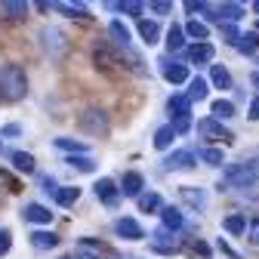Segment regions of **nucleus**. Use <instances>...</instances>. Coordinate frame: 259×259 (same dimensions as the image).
Returning a JSON list of instances; mask_svg holds the SVG:
<instances>
[{"label": "nucleus", "instance_id": "obj_1", "mask_svg": "<svg viewBox=\"0 0 259 259\" xmlns=\"http://www.w3.org/2000/svg\"><path fill=\"white\" fill-rule=\"evenodd\" d=\"M247 185H259V157L229 164L222 173V182H219V188H247Z\"/></svg>", "mask_w": 259, "mask_h": 259}, {"label": "nucleus", "instance_id": "obj_2", "mask_svg": "<svg viewBox=\"0 0 259 259\" xmlns=\"http://www.w3.org/2000/svg\"><path fill=\"white\" fill-rule=\"evenodd\" d=\"M0 93H4L7 102H19L28 96V77H25V68L19 65H0Z\"/></svg>", "mask_w": 259, "mask_h": 259}, {"label": "nucleus", "instance_id": "obj_3", "mask_svg": "<svg viewBox=\"0 0 259 259\" xmlns=\"http://www.w3.org/2000/svg\"><path fill=\"white\" fill-rule=\"evenodd\" d=\"M80 130L83 133H90V136H105L108 130H111V123H108V114L102 111V108H87L83 114H80Z\"/></svg>", "mask_w": 259, "mask_h": 259}, {"label": "nucleus", "instance_id": "obj_4", "mask_svg": "<svg viewBox=\"0 0 259 259\" xmlns=\"http://www.w3.org/2000/svg\"><path fill=\"white\" fill-rule=\"evenodd\" d=\"M198 136H204V139H210V142H235V133L232 130H225L222 126V120H216V117H204V120H198Z\"/></svg>", "mask_w": 259, "mask_h": 259}, {"label": "nucleus", "instance_id": "obj_5", "mask_svg": "<svg viewBox=\"0 0 259 259\" xmlns=\"http://www.w3.org/2000/svg\"><path fill=\"white\" fill-rule=\"evenodd\" d=\"M160 65V77H164L167 83H173V87H179V83H188V65H182L179 59H173V56H164L157 62Z\"/></svg>", "mask_w": 259, "mask_h": 259}, {"label": "nucleus", "instance_id": "obj_6", "mask_svg": "<svg viewBox=\"0 0 259 259\" xmlns=\"http://www.w3.org/2000/svg\"><path fill=\"white\" fill-rule=\"evenodd\" d=\"M40 44L50 56H62L65 50H68V37H65L62 28H44L40 31Z\"/></svg>", "mask_w": 259, "mask_h": 259}, {"label": "nucleus", "instance_id": "obj_7", "mask_svg": "<svg viewBox=\"0 0 259 259\" xmlns=\"http://www.w3.org/2000/svg\"><path fill=\"white\" fill-rule=\"evenodd\" d=\"M194 164H198V154H194L191 148H179L173 154L164 157V170L167 173H176V170H191Z\"/></svg>", "mask_w": 259, "mask_h": 259}, {"label": "nucleus", "instance_id": "obj_8", "mask_svg": "<svg viewBox=\"0 0 259 259\" xmlns=\"http://www.w3.org/2000/svg\"><path fill=\"white\" fill-rule=\"evenodd\" d=\"M114 235L123 238V241H142V238H145V229H142L136 219L120 216V219H114Z\"/></svg>", "mask_w": 259, "mask_h": 259}, {"label": "nucleus", "instance_id": "obj_9", "mask_svg": "<svg viewBox=\"0 0 259 259\" xmlns=\"http://www.w3.org/2000/svg\"><path fill=\"white\" fill-rule=\"evenodd\" d=\"M22 219H25V222H34V225H50V222H53V213H50V207L31 201V204L22 207Z\"/></svg>", "mask_w": 259, "mask_h": 259}, {"label": "nucleus", "instance_id": "obj_10", "mask_svg": "<svg viewBox=\"0 0 259 259\" xmlns=\"http://www.w3.org/2000/svg\"><path fill=\"white\" fill-rule=\"evenodd\" d=\"M179 201L191 210H204L207 207V191L204 188H194V185H182L179 188Z\"/></svg>", "mask_w": 259, "mask_h": 259}, {"label": "nucleus", "instance_id": "obj_11", "mask_svg": "<svg viewBox=\"0 0 259 259\" xmlns=\"http://www.w3.org/2000/svg\"><path fill=\"white\" fill-rule=\"evenodd\" d=\"M93 188H96V198H99L102 204H108V207H114V204H117V198H120L117 182H114V179H108V176H105V179H99Z\"/></svg>", "mask_w": 259, "mask_h": 259}, {"label": "nucleus", "instance_id": "obj_12", "mask_svg": "<svg viewBox=\"0 0 259 259\" xmlns=\"http://www.w3.org/2000/svg\"><path fill=\"white\" fill-rule=\"evenodd\" d=\"M154 253H176V235L173 232H167L164 225H160V229L151 235V244H148Z\"/></svg>", "mask_w": 259, "mask_h": 259}, {"label": "nucleus", "instance_id": "obj_13", "mask_svg": "<svg viewBox=\"0 0 259 259\" xmlns=\"http://www.w3.org/2000/svg\"><path fill=\"white\" fill-rule=\"evenodd\" d=\"M31 13V4H25V0H0V19H25Z\"/></svg>", "mask_w": 259, "mask_h": 259}, {"label": "nucleus", "instance_id": "obj_14", "mask_svg": "<svg viewBox=\"0 0 259 259\" xmlns=\"http://www.w3.org/2000/svg\"><path fill=\"white\" fill-rule=\"evenodd\" d=\"M185 56H188L191 65H210L213 56H216V47H213V44H191V47L185 50Z\"/></svg>", "mask_w": 259, "mask_h": 259}, {"label": "nucleus", "instance_id": "obj_15", "mask_svg": "<svg viewBox=\"0 0 259 259\" xmlns=\"http://www.w3.org/2000/svg\"><path fill=\"white\" fill-rule=\"evenodd\" d=\"M167 111L173 114V120H188V117H191V102H188V96H185V93L170 96V99H167Z\"/></svg>", "mask_w": 259, "mask_h": 259}, {"label": "nucleus", "instance_id": "obj_16", "mask_svg": "<svg viewBox=\"0 0 259 259\" xmlns=\"http://www.w3.org/2000/svg\"><path fill=\"white\" fill-rule=\"evenodd\" d=\"M142 188H145L142 173H123V179H120V194L123 198H139Z\"/></svg>", "mask_w": 259, "mask_h": 259}, {"label": "nucleus", "instance_id": "obj_17", "mask_svg": "<svg viewBox=\"0 0 259 259\" xmlns=\"http://www.w3.org/2000/svg\"><path fill=\"white\" fill-rule=\"evenodd\" d=\"M108 37H111V44H114L117 50H130V28H126L120 19H114V22L108 25Z\"/></svg>", "mask_w": 259, "mask_h": 259}, {"label": "nucleus", "instance_id": "obj_18", "mask_svg": "<svg viewBox=\"0 0 259 259\" xmlns=\"http://www.w3.org/2000/svg\"><path fill=\"white\" fill-rule=\"evenodd\" d=\"M160 222H164V229L167 232H179L182 225H185V216L179 213V207H160Z\"/></svg>", "mask_w": 259, "mask_h": 259}, {"label": "nucleus", "instance_id": "obj_19", "mask_svg": "<svg viewBox=\"0 0 259 259\" xmlns=\"http://www.w3.org/2000/svg\"><path fill=\"white\" fill-rule=\"evenodd\" d=\"M244 13H247V10H244L241 4H219V7H216L219 25H222V22H229V25H235V22H241V19H244Z\"/></svg>", "mask_w": 259, "mask_h": 259}, {"label": "nucleus", "instance_id": "obj_20", "mask_svg": "<svg viewBox=\"0 0 259 259\" xmlns=\"http://www.w3.org/2000/svg\"><path fill=\"white\" fill-rule=\"evenodd\" d=\"M185 96H188V102H191V105H194V102H204L207 96H210V83H207L204 77H191V80H188V93H185Z\"/></svg>", "mask_w": 259, "mask_h": 259}, {"label": "nucleus", "instance_id": "obj_21", "mask_svg": "<svg viewBox=\"0 0 259 259\" xmlns=\"http://www.w3.org/2000/svg\"><path fill=\"white\" fill-rule=\"evenodd\" d=\"M50 10L65 13V16H71V19H90V10H87L83 4H65V0H53Z\"/></svg>", "mask_w": 259, "mask_h": 259}, {"label": "nucleus", "instance_id": "obj_22", "mask_svg": "<svg viewBox=\"0 0 259 259\" xmlns=\"http://www.w3.org/2000/svg\"><path fill=\"white\" fill-rule=\"evenodd\" d=\"M10 160H13V167L19 170V173H34L37 170V160H34V154H28V151H13L10 154Z\"/></svg>", "mask_w": 259, "mask_h": 259}, {"label": "nucleus", "instance_id": "obj_23", "mask_svg": "<svg viewBox=\"0 0 259 259\" xmlns=\"http://www.w3.org/2000/svg\"><path fill=\"white\" fill-rule=\"evenodd\" d=\"M139 37H142L148 47H154V44L160 40V25H157L154 19H139Z\"/></svg>", "mask_w": 259, "mask_h": 259}, {"label": "nucleus", "instance_id": "obj_24", "mask_svg": "<svg viewBox=\"0 0 259 259\" xmlns=\"http://www.w3.org/2000/svg\"><path fill=\"white\" fill-rule=\"evenodd\" d=\"M185 37H191V40H198V44H210V28L204 25V22H198V19H191L185 28Z\"/></svg>", "mask_w": 259, "mask_h": 259}, {"label": "nucleus", "instance_id": "obj_25", "mask_svg": "<svg viewBox=\"0 0 259 259\" xmlns=\"http://www.w3.org/2000/svg\"><path fill=\"white\" fill-rule=\"evenodd\" d=\"M80 201V188L77 185H59V191H56V204L59 207H74Z\"/></svg>", "mask_w": 259, "mask_h": 259}, {"label": "nucleus", "instance_id": "obj_26", "mask_svg": "<svg viewBox=\"0 0 259 259\" xmlns=\"http://www.w3.org/2000/svg\"><path fill=\"white\" fill-rule=\"evenodd\" d=\"M167 50H170V56H176V53L185 50V31H182V25H170V31H167Z\"/></svg>", "mask_w": 259, "mask_h": 259}, {"label": "nucleus", "instance_id": "obj_27", "mask_svg": "<svg viewBox=\"0 0 259 259\" xmlns=\"http://www.w3.org/2000/svg\"><path fill=\"white\" fill-rule=\"evenodd\" d=\"M210 80L216 90H232V74L225 65H210Z\"/></svg>", "mask_w": 259, "mask_h": 259}, {"label": "nucleus", "instance_id": "obj_28", "mask_svg": "<svg viewBox=\"0 0 259 259\" xmlns=\"http://www.w3.org/2000/svg\"><path fill=\"white\" fill-rule=\"evenodd\" d=\"M102 247H96L93 241H80L74 250H71V256L68 259H102V253H99Z\"/></svg>", "mask_w": 259, "mask_h": 259}, {"label": "nucleus", "instance_id": "obj_29", "mask_svg": "<svg viewBox=\"0 0 259 259\" xmlns=\"http://www.w3.org/2000/svg\"><path fill=\"white\" fill-rule=\"evenodd\" d=\"M173 139H176V130H173L170 123L157 126V133H154V148H157V151H167V148L173 145Z\"/></svg>", "mask_w": 259, "mask_h": 259}, {"label": "nucleus", "instance_id": "obj_30", "mask_svg": "<svg viewBox=\"0 0 259 259\" xmlns=\"http://www.w3.org/2000/svg\"><path fill=\"white\" fill-rule=\"evenodd\" d=\"M31 247H34V250H53V247H59V235L34 232V235H31Z\"/></svg>", "mask_w": 259, "mask_h": 259}, {"label": "nucleus", "instance_id": "obj_31", "mask_svg": "<svg viewBox=\"0 0 259 259\" xmlns=\"http://www.w3.org/2000/svg\"><path fill=\"white\" fill-rule=\"evenodd\" d=\"M136 204H139L142 213H154V210L164 207V204H160V194H157V191H142L139 198H136Z\"/></svg>", "mask_w": 259, "mask_h": 259}, {"label": "nucleus", "instance_id": "obj_32", "mask_svg": "<svg viewBox=\"0 0 259 259\" xmlns=\"http://www.w3.org/2000/svg\"><path fill=\"white\" fill-rule=\"evenodd\" d=\"M222 229L229 232V235H247V216L244 213H232L229 219L222 222Z\"/></svg>", "mask_w": 259, "mask_h": 259}, {"label": "nucleus", "instance_id": "obj_33", "mask_svg": "<svg viewBox=\"0 0 259 259\" xmlns=\"http://www.w3.org/2000/svg\"><path fill=\"white\" fill-rule=\"evenodd\" d=\"M68 167H74L77 173H96V160L90 154H71L68 157Z\"/></svg>", "mask_w": 259, "mask_h": 259}, {"label": "nucleus", "instance_id": "obj_34", "mask_svg": "<svg viewBox=\"0 0 259 259\" xmlns=\"http://www.w3.org/2000/svg\"><path fill=\"white\" fill-rule=\"evenodd\" d=\"M235 47H238V53H244V56H253V53L259 50V34H256V31H250V34H241Z\"/></svg>", "mask_w": 259, "mask_h": 259}, {"label": "nucleus", "instance_id": "obj_35", "mask_svg": "<svg viewBox=\"0 0 259 259\" xmlns=\"http://www.w3.org/2000/svg\"><path fill=\"white\" fill-rule=\"evenodd\" d=\"M210 111H213L216 120H229V117H235V102H229V99H216V102L210 105Z\"/></svg>", "mask_w": 259, "mask_h": 259}, {"label": "nucleus", "instance_id": "obj_36", "mask_svg": "<svg viewBox=\"0 0 259 259\" xmlns=\"http://www.w3.org/2000/svg\"><path fill=\"white\" fill-rule=\"evenodd\" d=\"M198 157L204 160L207 167H222V164H225V157H222V148H201V151H198Z\"/></svg>", "mask_w": 259, "mask_h": 259}, {"label": "nucleus", "instance_id": "obj_37", "mask_svg": "<svg viewBox=\"0 0 259 259\" xmlns=\"http://www.w3.org/2000/svg\"><path fill=\"white\" fill-rule=\"evenodd\" d=\"M56 148L68 151V154H87V145L77 142V139H68V136H59V139H56Z\"/></svg>", "mask_w": 259, "mask_h": 259}, {"label": "nucleus", "instance_id": "obj_38", "mask_svg": "<svg viewBox=\"0 0 259 259\" xmlns=\"http://www.w3.org/2000/svg\"><path fill=\"white\" fill-rule=\"evenodd\" d=\"M111 10L126 13V16H142L145 13V4H133V0H126V4H111Z\"/></svg>", "mask_w": 259, "mask_h": 259}, {"label": "nucleus", "instance_id": "obj_39", "mask_svg": "<svg viewBox=\"0 0 259 259\" xmlns=\"http://www.w3.org/2000/svg\"><path fill=\"white\" fill-rule=\"evenodd\" d=\"M219 34L229 40V44H238V37H241V34H238V28H235V25H229V22H222V25H219Z\"/></svg>", "mask_w": 259, "mask_h": 259}, {"label": "nucleus", "instance_id": "obj_40", "mask_svg": "<svg viewBox=\"0 0 259 259\" xmlns=\"http://www.w3.org/2000/svg\"><path fill=\"white\" fill-rule=\"evenodd\" d=\"M13 247V232L10 229H0V256H7Z\"/></svg>", "mask_w": 259, "mask_h": 259}, {"label": "nucleus", "instance_id": "obj_41", "mask_svg": "<svg viewBox=\"0 0 259 259\" xmlns=\"http://www.w3.org/2000/svg\"><path fill=\"white\" fill-rule=\"evenodd\" d=\"M22 136V126L19 123H7V126H0V139H16Z\"/></svg>", "mask_w": 259, "mask_h": 259}, {"label": "nucleus", "instance_id": "obj_42", "mask_svg": "<svg viewBox=\"0 0 259 259\" xmlns=\"http://www.w3.org/2000/svg\"><path fill=\"white\" fill-rule=\"evenodd\" d=\"M40 191H44V194H53V198H56V191H59V182H56L53 176H44V179H40Z\"/></svg>", "mask_w": 259, "mask_h": 259}, {"label": "nucleus", "instance_id": "obj_43", "mask_svg": "<svg viewBox=\"0 0 259 259\" xmlns=\"http://www.w3.org/2000/svg\"><path fill=\"white\" fill-rule=\"evenodd\" d=\"M247 241H250L253 247H259V219H253V222H250V229H247Z\"/></svg>", "mask_w": 259, "mask_h": 259}, {"label": "nucleus", "instance_id": "obj_44", "mask_svg": "<svg viewBox=\"0 0 259 259\" xmlns=\"http://www.w3.org/2000/svg\"><path fill=\"white\" fill-rule=\"evenodd\" d=\"M216 247H219V253H222V256H229V259H244V256H241V253H238L235 247H229V244H225V241H219Z\"/></svg>", "mask_w": 259, "mask_h": 259}, {"label": "nucleus", "instance_id": "obj_45", "mask_svg": "<svg viewBox=\"0 0 259 259\" xmlns=\"http://www.w3.org/2000/svg\"><path fill=\"white\" fill-rule=\"evenodd\" d=\"M148 10L157 13V16H167V13H173V4H160L157 0V4H148Z\"/></svg>", "mask_w": 259, "mask_h": 259}, {"label": "nucleus", "instance_id": "obj_46", "mask_svg": "<svg viewBox=\"0 0 259 259\" xmlns=\"http://www.w3.org/2000/svg\"><path fill=\"white\" fill-rule=\"evenodd\" d=\"M247 114H250V120H259V96H256V99H250V108H247Z\"/></svg>", "mask_w": 259, "mask_h": 259}, {"label": "nucleus", "instance_id": "obj_47", "mask_svg": "<svg viewBox=\"0 0 259 259\" xmlns=\"http://www.w3.org/2000/svg\"><path fill=\"white\" fill-rule=\"evenodd\" d=\"M253 13H259V0H256V4H253Z\"/></svg>", "mask_w": 259, "mask_h": 259}, {"label": "nucleus", "instance_id": "obj_48", "mask_svg": "<svg viewBox=\"0 0 259 259\" xmlns=\"http://www.w3.org/2000/svg\"><path fill=\"white\" fill-rule=\"evenodd\" d=\"M253 83H256V87H259V74H253Z\"/></svg>", "mask_w": 259, "mask_h": 259}, {"label": "nucleus", "instance_id": "obj_49", "mask_svg": "<svg viewBox=\"0 0 259 259\" xmlns=\"http://www.w3.org/2000/svg\"><path fill=\"white\" fill-rule=\"evenodd\" d=\"M117 259H133V256H117Z\"/></svg>", "mask_w": 259, "mask_h": 259}, {"label": "nucleus", "instance_id": "obj_50", "mask_svg": "<svg viewBox=\"0 0 259 259\" xmlns=\"http://www.w3.org/2000/svg\"><path fill=\"white\" fill-rule=\"evenodd\" d=\"M0 99H4V93H0Z\"/></svg>", "mask_w": 259, "mask_h": 259}, {"label": "nucleus", "instance_id": "obj_51", "mask_svg": "<svg viewBox=\"0 0 259 259\" xmlns=\"http://www.w3.org/2000/svg\"><path fill=\"white\" fill-rule=\"evenodd\" d=\"M0 151H4V145H0Z\"/></svg>", "mask_w": 259, "mask_h": 259}, {"label": "nucleus", "instance_id": "obj_52", "mask_svg": "<svg viewBox=\"0 0 259 259\" xmlns=\"http://www.w3.org/2000/svg\"><path fill=\"white\" fill-rule=\"evenodd\" d=\"M256 65H259V62H256Z\"/></svg>", "mask_w": 259, "mask_h": 259}]
</instances>
